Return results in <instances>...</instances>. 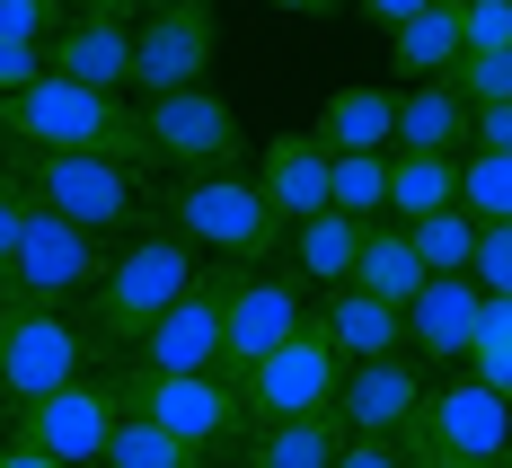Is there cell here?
<instances>
[{
  "label": "cell",
  "mask_w": 512,
  "mask_h": 468,
  "mask_svg": "<svg viewBox=\"0 0 512 468\" xmlns=\"http://www.w3.org/2000/svg\"><path fill=\"white\" fill-rule=\"evenodd\" d=\"M415 468H495V460H415Z\"/></svg>",
  "instance_id": "cell-44"
},
{
  "label": "cell",
  "mask_w": 512,
  "mask_h": 468,
  "mask_svg": "<svg viewBox=\"0 0 512 468\" xmlns=\"http://www.w3.org/2000/svg\"><path fill=\"white\" fill-rule=\"evenodd\" d=\"M106 265H115V239L71 230L62 212H27L18 257H9V274H0V310H80V301L106 283Z\"/></svg>",
  "instance_id": "cell-6"
},
{
  "label": "cell",
  "mask_w": 512,
  "mask_h": 468,
  "mask_svg": "<svg viewBox=\"0 0 512 468\" xmlns=\"http://www.w3.org/2000/svg\"><path fill=\"white\" fill-rule=\"evenodd\" d=\"M62 18H115V27H142V0H62Z\"/></svg>",
  "instance_id": "cell-40"
},
{
  "label": "cell",
  "mask_w": 512,
  "mask_h": 468,
  "mask_svg": "<svg viewBox=\"0 0 512 468\" xmlns=\"http://www.w3.org/2000/svg\"><path fill=\"white\" fill-rule=\"evenodd\" d=\"M362 230H371V221H354V212L327 204L318 221L283 230V274L301 283L309 301H318V292H345V283H354V257H362Z\"/></svg>",
  "instance_id": "cell-20"
},
{
  "label": "cell",
  "mask_w": 512,
  "mask_h": 468,
  "mask_svg": "<svg viewBox=\"0 0 512 468\" xmlns=\"http://www.w3.org/2000/svg\"><path fill=\"white\" fill-rule=\"evenodd\" d=\"M336 468H415V451H407V442H362V433H345Z\"/></svg>",
  "instance_id": "cell-38"
},
{
  "label": "cell",
  "mask_w": 512,
  "mask_h": 468,
  "mask_svg": "<svg viewBox=\"0 0 512 468\" xmlns=\"http://www.w3.org/2000/svg\"><path fill=\"white\" fill-rule=\"evenodd\" d=\"M212 53H221V9L212 0H168L133 27V106L142 98H177V89H204Z\"/></svg>",
  "instance_id": "cell-12"
},
{
  "label": "cell",
  "mask_w": 512,
  "mask_h": 468,
  "mask_svg": "<svg viewBox=\"0 0 512 468\" xmlns=\"http://www.w3.org/2000/svg\"><path fill=\"white\" fill-rule=\"evenodd\" d=\"M0 151H53V159H124V168H151L142 142V106L133 98H98V89H71V80H36L27 98L0 106ZM159 177V168H151Z\"/></svg>",
  "instance_id": "cell-3"
},
{
  "label": "cell",
  "mask_w": 512,
  "mask_h": 468,
  "mask_svg": "<svg viewBox=\"0 0 512 468\" xmlns=\"http://www.w3.org/2000/svg\"><path fill=\"white\" fill-rule=\"evenodd\" d=\"M9 177L27 186L36 212H62L71 230L89 239H142L159 230V177L151 168H124V159H53V151H0Z\"/></svg>",
  "instance_id": "cell-2"
},
{
  "label": "cell",
  "mask_w": 512,
  "mask_h": 468,
  "mask_svg": "<svg viewBox=\"0 0 512 468\" xmlns=\"http://www.w3.org/2000/svg\"><path fill=\"white\" fill-rule=\"evenodd\" d=\"M151 9H168V0H142V18H151Z\"/></svg>",
  "instance_id": "cell-45"
},
{
  "label": "cell",
  "mask_w": 512,
  "mask_h": 468,
  "mask_svg": "<svg viewBox=\"0 0 512 468\" xmlns=\"http://www.w3.org/2000/svg\"><path fill=\"white\" fill-rule=\"evenodd\" d=\"M451 204H460V159L451 151H389V221L398 230H415Z\"/></svg>",
  "instance_id": "cell-23"
},
{
  "label": "cell",
  "mask_w": 512,
  "mask_h": 468,
  "mask_svg": "<svg viewBox=\"0 0 512 468\" xmlns=\"http://www.w3.org/2000/svg\"><path fill=\"white\" fill-rule=\"evenodd\" d=\"M345 424L336 416H292V424H256L239 442V468H336Z\"/></svg>",
  "instance_id": "cell-25"
},
{
  "label": "cell",
  "mask_w": 512,
  "mask_h": 468,
  "mask_svg": "<svg viewBox=\"0 0 512 468\" xmlns=\"http://www.w3.org/2000/svg\"><path fill=\"white\" fill-rule=\"evenodd\" d=\"M407 451H415V460H495V468H504V451H512V398H504V389H486L477 371L442 380V389L424 398V416H415Z\"/></svg>",
  "instance_id": "cell-13"
},
{
  "label": "cell",
  "mask_w": 512,
  "mask_h": 468,
  "mask_svg": "<svg viewBox=\"0 0 512 468\" xmlns=\"http://www.w3.org/2000/svg\"><path fill=\"white\" fill-rule=\"evenodd\" d=\"M212 310H221V380H239V371H256L283 336H301L318 301H309L283 265H221V274H212Z\"/></svg>",
  "instance_id": "cell-7"
},
{
  "label": "cell",
  "mask_w": 512,
  "mask_h": 468,
  "mask_svg": "<svg viewBox=\"0 0 512 468\" xmlns=\"http://www.w3.org/2000/svg\"><path fill=\"white\" fill-rule=\"evenodd\" d=\"M468 283H477L486 301H512V221L477 230V257H468Z\"/></svg>",
  "instance_id": "cell-34"
},
{
  "label": "cell",
  "mask_w": 512,
  "mask_h": 468,
  "mask_svg": "<svg viewBox=\"0 0 512 468\" xmlns=\"http://www.w3.org/2000/svg\"><path fill=\"white\" fill-rule=\"evenodd\" d=\"M327 168H336V151H327L318 133H274V142L256 151V195H265V212H274L283 230L318 221V212H327Z\"/></svg>",
  "instance_id": "cell-16"
},
{
  "label": "cell",
  "mask_w": 512,
  "mask_h": 468,
  "mask_svg": "<svg viewBox=\"0 0 512 468\" xmlns=\"http://www.w3.org/2000/svg\"><path fill=\"white\" fill-rule=\"evenodd\" d=\"M204 274H212V265L195 257L186 239L142 230V239H124V248H115L106 283H98L71 318H80V336L98 345V363H124V354H133V345H142V336H151L186 292H204Z\"/></svg>",
  "instance_id": "cell-1"
},
{
  "label": "cell",
  "mask_w": 512,
  "mask_h": 468,
  "mask_svg": "<svg viewBox=\"0 0 512 468\" xmlns=\"http://www.w3.org/2000/svg\"><path fill=\"white\" fill-rule=\"evenodd\" d=\"M407 239H415V257H424V274H468V257H477V221H468L460 204L433 212V221H415Z\"/></svg>",
  "instance_id": "cell-30"
},
{
  "label": "cell",
  "mask_w": 512,
  "mask_h": 468,
  "mask_svg": "<svg viewBox=\"0 0 512 468\" xmlns=\"http://www.w3.org/2000/svg\"><path fill=\"white\" fill-rule=\"evenodd\" d=\"M159 230L186 239L204 265H283V221L265 212L256 177H239V168L159 186Z\"/></svg>",
  "instance_id": "cell-4"
},
{
  "label": "cell",
  "mask_w": 512,
  "mask_h": 468,
  "mask_svg": "<svg viewBox=\"0 0 512 468\" xmlns=\"http://www.w3.org/2000/svg\"><path fill=\"white\" fill-rule=\"evenodd\" d=\"M468 53H512V0H460V62Z\"/></svg>",
  "instance_id": "cell-33"
},
{
  "label": "cell",
  "mask_w": 512,
  "mask_h": 468,
  "mask_svg": "<svg viewBox=\"0 0 512 468\" xmlns=\"http://www.w3.org/2000/svg\"><path fill=\"white\" fill-rule=\"evenodd\" d=\"M265 9H283V18H336V9H354V0H265Z\"/></svg>",
  "instance_id": "cell-42"
},
{
  "label": "cell",
  "mask_w": 512,
  "mask_h": 468,
  "mask_svg": "<svg viewBox=\"0 0 512 468\" xmlns=\"http://www.w3.org/2000/svg\"><path fill=\"white\" fill-rule=\"evenodd\" d=\"M468 151H504V159H512V106H477V124H468Z\"/></svg>",
  "instance_id": "cell-39"
},
{
  "label": "cell",
  "mask_w": 512,
  "mask_h": 468,
  "mask_svg": "<svg viewBox=\"0 0 512 468\" xmlns=\"http://www.w3.org/2000/svg\"><path fill=\"white\" fill-rule=\"evenodd\" d=\"M389 62H398V80H451L460 71V0H433L407 27H389Z\"/></svg>",
  "instance_id": "cell-24"
},
{
  "label": "cell",
  "mask_w": 512,
  "mask_h": 468,
  "mask_svg": "<svg viewBox=\"0 0 512 468\" xmlns=\"http://www.w3.org/2000/svg\"><path fill=\"white\" fill-rule=\"evenodd\" d=\"M0 468H62V460H45V451H27V442H9V460Z\"/></svg>",
  "instance_id": "cell-43"
},
{
  "label": "cell",
  "mask_w": 512,
  "mask_h": 468,
  "mask_svg": "<svg viewBox=\"0 0 512 468\" xmlns=\"http://www.w3.org/2000/svg\"><path fill=\"white\" fill-rule=\"evenodd\" d=\"M460 212L477 230L512 221V159L504 151H460Z\"/></svg>",
  "instance_id": "cell-28"
},
{
  "label": "cell",
  "mask_w": 512,
  "mask_h": 468,
  "mask_svg": "<svg viewBox=\"0 0 512 468\" xmlns=\"http://www.w3.org/2000/svg\"><path fill=\"white\" fill-rule=\"evenodd\" d=\"M142 142H151V168H177V177H221L248 159V133H239V106L221 89H177V98H142Z\"/></svg>",
  "instance_id": "cell-9"
},
{
  "label": "cell",
  "mask_w": 512,
  "mask_h": 468,
  "mask_svg": "<svg viewBox=\"0 0 512 468\" xmlns=\"http://www.w3.org/2000/svg\"><path fill=\"white\" fill-rule=\"evenodd\" d=\"M327 204L354 221H389V159H336L327 168Z\"/></svg>",
  "instance_id": "cell-29"
},
{
  "label": "cell",
  "mask_w": 512,
  "mask_h": 468,
  "mask_svg": "<svg viewBox=\"0 0 512 468\" xmlns=\"http://www.w3.org/2000/svg\"><path fill=\"white\" fill-rule=\"evenodd\" d=\"M468 371H477L486 389H504V398H512V301H486V310H477V345H468Z\"/></svg>",
  "instance_id": "cell-31"
},
{
  "label": "cell",
  "mask_w": 512,
  "mask_h": 468,
  "mask_svg": "<svg viewBox=\"0 0 512 468\" xmlns=\"http://www.w3.org/2000/svg\"><path fill=\"white\" fill-rule=\"evenodd\" d=\"M354 292L371 301H389V310H407L415 292H424V257H415V239L398 221H371L362 230V257H354Z\"/></svg>",
  "instance_id": "cell-26"
},
{
  "label": "cell",
  "mask_w": 512,
  "mask_h": 468,
  "mask_svg": "<svg viewBox=\"0 0 512 468\" xmlns=\"http://www.w3.org/2000/svg\"><path fill=\"white\" fill-rule=\"evenodd\" d=\"M477 310H486V292H477L468 274H424V292L407 301V354L424 371L468 363V345H477Z\"/></svg>",
  "instance_id": "cell-15"
},
{
  "label": "cell",
  "mask_w": 512,
  "mask_h": 468,
  "mask_svg": "<svg viewBox=\"0 0 512 468\" xmlns=\"http://www.w3.org/2000/svg\"><path fill=\"white\" fill-rule=\"evenodd\" d=\"M504 468H512V451H504Z\"/></svg>",
  "instance_id": "cell-47"
},
{
  "label": "cell",
  "mask_w": 512,
  "mask_h": 468,
  "mask_svg": "<svg viewBox=\"0 0 512 468\" xmlns=\"http://www.w3.org/2000/svg\"><path fill=\"white\" fill-rule=\"evenodd\" d=\"M98 363V345L80 336L71 310H0V416H27L36 398L71 389Z\"/></svg>",
  "instance_id": "cell-8"
},
{
  "label": "cell",
  "mask_w": 512,
  "mask_h": 468,
  "mask_svg": "<svg viewBox=\"0 0 512 468\" xmlns=\"http://www.w3.org/2000/svg\"><path fill=\"white\" fill-rule=\"evenodd\" d=\"M362 18H371V27H407L415 9H433V0H354Z\"/></svg>",
  "instance_id": "cell-41"
},
{
  "label": "cell",
  "mask_w": 512,
  "mask_h": 468,
  "mask_svg": "<svg viewBox=\"0 0 512 468\" xmlns=\"http://www.w3.org/2000/svg\"><path fill=\"white\" fill-rule=\"evenodd\" d=\"M451 89L468 98V115L477 106H512V53H468L460 71H451Z\"/></svg>",
  "instance_id": "cell-32"
},
{
  "label": "cell",
  "mask_w": 512,
  "mask_h": 468,
  "mask_svg": "<svg viewBox=\"0 0 512 468\" xmlns=\"http://www.w3.org/2000/svg\"><path fill=\"white\" fill-rule=\"evenodd\" d=\"M424 398H433L424 363H415V354H389V363H354L345 371L327 416L345 424V433H362V442H407L415 416H424Z\"/></svg>",
  "instance_id": "cell-14"
},
{
  "label": "cell",
  "mask_w": 512,
  "mask_h": 468,
  "mask_svg": "<svg viewBox=\"0 0 512 468\" xmlns=\"http://www.w3.org/2000/svg\"><path fill=\"white\" fill-rule=\"evenodd\" d=\"M115 424H124L115 371H80L71 389H53L27 416H9V442H27V451H45V460H62V468H98L106 442H115Z\"/></svg>",
  "instance_id": "cell-10"
},
{
  "label": "cell",
  "mask_w": 512,
  "mask_h": 468,
  "mask_svg": "<svg viewBox=\"0 0 512 468\" xmlns=\"http://www.w3.org/2000/svg\"><path fill=\"white\" fill-rule=\"evenodd\" d=\"M53 80L98 89V98H133V27H115V18H62Z\"/></svg>",
  "instance_id": "cell-17"
},
{
  "label": "cell",
  "mask_w": 512,
  "mask_h": 468,
  "mask_svg": "<svg viewBox=\"0 0 512 468\" xmlns=\"http://www.w3.org/2000/svg\"><path fill=\"white\" fill-rule=\"evenodd\" d=\"M0 460H9V433H0Z\"/></svg>",
  "instance_id": "cell-46"
},
{
  "label": "cell",
  "mask_w": 512,
  "mask_h": 468,
  "mask_svg": "<svg viewBox=\"0 0 512 468\" xmlns=\"http://www.w3.org/2000/svg\"><path fill=\"white\" fill-rule=\"evenodd\" d=\"M468 98L451 89V80H407L398 89V151H468Z\"/></svg>",
  "instance_id": "cell-22"
},
{
  "label": "cell",
  "mask_w": 512,
  "mask_h": 468,
  "mask_svg": "<svg viewBox=\"0 0 512 468\" xmlns=\"http://www.w3.org/2000/svg\"><path fill=\"white\" fill-rule=\"evenodd\" d=\"M98 468H212L204 451H186L177 433H159L151 416H124L115 424V442H106V460Z\"/></svg>",
  "instance_id": "cell-27"
},
{
  "label": "cell",
  "mask_w": 512,
  "mask_h": 468,
  "mask_svg": "<svg viewBox=\"0 0 512 468\" xmlns=\"http://www.w3.org/2000/svg\"><path fill=\"white\" fill-rule=\"evenodd\" d=\"M45 71H53V45H9V36H0V106L27 98Z\"/></svg>",
  "instance_id": "cell-36"
},
{
  "label": "cell",
  "mask_w": 512,
  "mask_h": 468,
  "mask_svg": "<svg viewBox=\"0 0 512 468\" xmlns=\"http://www.w3.org/2000/svg\"><path fill=\"white\" fill-rule=\"evenodd\" d=\"M124 371H221V310H212V274L204 292H186L151 336L124 354Z\"/></svg>",
  "instance_id": "cell-19"
},
{
  "label": "cell",
  "mask_w": 512,
  "mask_h": 468,
  "mask_svg": "<svg viewBox=\"0 0 512 468\" xmlns=\"http://www.w3.org/2000/svg\"><path fill=\"white\" fill-rule=\"evenodd\" d=\"M27 186L9 177V159H0V274H9V257H18V230H27Z\"/></svg>",
  "instance_id": "cell-37"
},
{
  "label": "cell",
  "mask_w": 512,
  "mask_h": 468,
  "mask_svg": "<svg viewBox=\"0 0 512 468\" xmlns=\"http://www.w3.org/2000/svg\"><path fill=\"white\" fill-rule=\"evenodd\" d=\"M309 133L336 159H389L398 151V89H336Z\"/></svg>",
  "instance_id": "cell-21"
},
{
  "label": "cell",
  "mask_w": 512,
  "mask_h": 468,
  "mask_svg": "<svg viewBox=\"0 0 512 468\" xmlns=\"http://www.w3.org/2000/svg\"><path fill=\"white\" fill-rule=\"evenodd\" d=\"M0 36L9 45H53L62 36V0H0Z\"/></svg>",
  "instance_id": "cell-35"
},
{
  "label": "cell",
  "mask_w": 512,
  "mask_h": 468,
  "mask_svg": "<svg viewBox=\"0 0 512 468\" xmlns=\"http://www.w3.org/2000/svg\"><path fill=\"white\" fill-rule=\"evenodd\" d=\"M115 389H124V416H151L159 433H177L204 460H230L248 442V407L221 371H124L115 363Z\"/></svg>",
  "instance_id": "cell-5"
},
{
  "label": "cell",
  "mask_w": 512,
  "mask_h": 468,
  "mask_svg": "<svg viewBox=\"0 0 512 468\" xmlns=\"http://www.w3.org/2000/svg\"><path fill=\"white\" fill-rule=\"evenodd\" d=\"M318 336L336 345V363H389V354H407V310H389V301H371V292H318Z\"/></svg>",
  "instance_id": "cell-18"
},
{
  "label": "cell",
  "mask_w": 512,
  "mask_h": 468,
  "mask_svg": "<svg viewBox=\"0 0 512 468\" xmlns=\"http://www.w3.org/2000/svg\"><path fill=\"white\" fill-rule=\"evenodd\" d=\"M336 380H345V363H336V345H327V336H318V318H309L301 336H283V345H274L256 371H239L230 389H239V407H248V433H256V424L327 416V407H336Z\"/></svg>",
  "instance_id": "cell-11"
}]
</instances>
